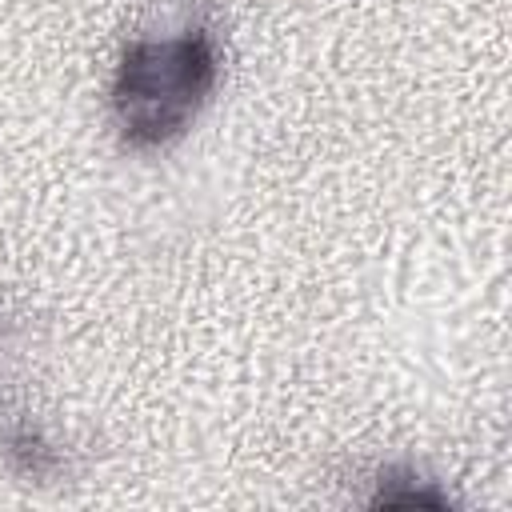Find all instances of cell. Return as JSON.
<instances>
[{"label": "cell", "mask_w": 512, "mask_h": 512, "mask_svg": "<svg viewBox=\"0 0 512 512\" xmlns=\"http://www.w3.org/2000/svg\"><path fill=\"white\" fill-rule=\"evenodd\" d=\"M220 80V48L208 28L128 40L112 76V120L128 148L152 152L180 140Z\"/></svg>", "instance_id": "1"}, {"label": "cell", "mask_w": 512, "mask_h": 512, "mask_svg": "<svg viewBox=\"0 0 512 512\" xmlns=\"http://www.w3.org/2000/svg\"><path fill=\"white\" fill-rule=\"evenodd\" d=\"M368 504L372 508H448L452 496L424 472H416L408 464H388L376 472Z\"/></svg>", "instance_id": "2"}]
</instances>
